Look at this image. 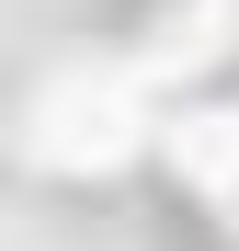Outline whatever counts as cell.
I'll return each instance as SVG.
<instances>
[{
	"label": "cell",
	"mask_w": 239,
	"mask_h": 251,
	"mask_svg": "<svg viewBox=\"0 0 239 251\" xmlns=\"http://www.w3.org/2000/svg\"><path fill=\"white\" fill-rule=\"evenodd\" d=\"M137 149V114H126V80H57L34 103V160L57 172H103V160Z\"/></svg>",
	"instance_id": "cell-1"
},
{
	"label": "cell",
	"mask_w": 239,
	"mask_h": 251,
	"mask_svg": "<svg viewBox=\"0 0 239 251\" xmlns=\"http://www.w3.org/2000/svg\"><path fill=\"white\" fill-rule=\"evenodd\" d=\"M171 172L239 183V114H182V126H171Z\"/></svg>",
	"instance_id": "cell-2"
}]
</instances>
